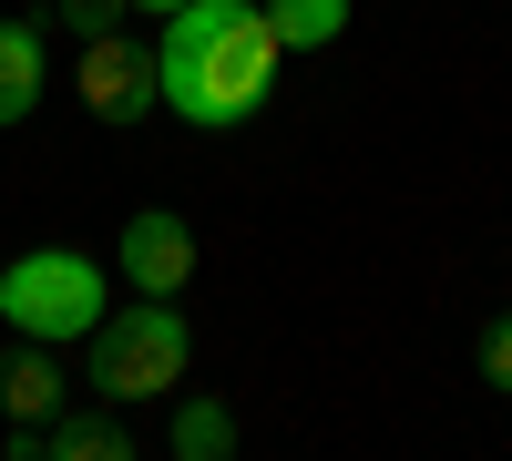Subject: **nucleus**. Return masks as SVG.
Instances as JSON below:
<instances>
[{"label": "nucleus", "mask_w": 512, "mask_h": 461, "mask_svg": "<svg viewBox=\"0 0 512 461\" xmlns=\"http://www.w3.org/2000/svg\"><path fill=\"white\" fill-rule=\"evenodd\" d=\"M41 82H52V62H41V21L0 11V134H11V123H31Z\"/></svg>", "instance_id": "6e6552de"}, {"label": "nucleus", "mask_w": 512, "mask_h": 461, "mask_svg": "<svg viewBox=\"0 0 512 461\" xmlns=\"http://www.w3.org/2000/svg\"><path fill=\"white\" fill-rule=\"evenodd\" d=\"M0 410H11V431H41L52 410H72V380H62L52 339H21L11 359H0Z\"/></svg>", "instance_id": "0eeeda50"}, {"label": "nucleus", "mask_w": 512, "mask_h": 461, "mask_svg": "<svg viewBox=\"0 0 512 461\" xmlns=\"http://www.w3.org/2000/svg\"><path fill=\"white\" fill-rule=\"evenodd\" d=\"M103 308H113V287H103V267L82 257V246H31V257L0 267V318H11L21 339H52V349L93 339Z\"/></svg>", "instance_id": "7ed1b4c3"}, {"label": "nucleus", "mask_w": 512, "mask_h": 461, "mask_svg": "<svg viewBox=\"0 0 512 461\" xmlns=\"http://www.w3.org/2000/svg\"><path fill=\"white\" fill-rule=\"evenodd\" d=\"M11 461H134V431L113 410H52L41 431H11Z\"/></svg>", "instance_id": "423d86ee"}, {"label": "nucleus", "mask_w": 512, "mask_h": 461, "mask_svg": "<svg viewBox=\"0 0 512 461\" xmlns=\"http://www.w3.org/2000/svg\"><path fill=\"white\" fill-rule=\"evenodd\" d=\"M472 369H482L492 390H512V308H502V318L482 328V339H472Z\"/></svg>", "instance_id": "9b49d317"}, {"label": "nucleus", "mask_w": 512, "mask_h": 461, "mask_svg": "<svg viewBox=\"0 0 512 461\" xmlns=\"http://www.w3.org/2000/svg\"><path fill=\"white\" fill-rule=\"evenodd\" d=\"M164 103V72H154V41H123V31H93L82 41V113L134 134V123Z\"/></svg>", "instance_id": "20e7f679"}, {"label": "nucleus", "mask_w": 512, "mask_h": 461, "mask_svg": "<svg viewBox=\"0 0 512 461\" xmlns=\"http://www.w3.org/2000/svg\"><path fill=\"white\" fill-rule=\"evenodd\" d=\"M164 451H175V461H226V451H236L226 400H175V421H164Z\"/></svg>", "instance_id": "1a4fd4ad"}, {"label": "nucleus", "mask_w": 512, "mask_h": 461, "mask_svg": "<svg viewBox=\"0 0 512 461\" xmlns=\"http://www.w3.org/2000/svg\"><path fill=\"white\" fill-rule=\"evenodd\" d=\"M267 21L287 52H328L338 31H349V0H267Z\"/></svg>", "instance_id": "9d476101"}, {"label": "nucleus", "mask_w": 512, "mask_h": 461, "mask_svg": "<svg viewBox=\"0 0 512 461\" xmlns=\"http://www.w3.org/2000/svg\"><path fill=\"white\" fill-rule=\"evenodd\" d=\"M185 277H195V226L144 205V216L123 226V287H134V298H185Z\"/></svg>", "instance_id": "39448f33"}, {"label": "nucleus", "mask_w": 512, "mask_h": 461, "mask_svg": "<svg viewBox=\"0 0 512 461\" xmlns=\"http://www.w3.org/2000/svg\"><path fill=\"white\" fill-rule=\"evenodd\" d=\"M277 62H287V41L267 21V0H185V11H164V41H154L164 113L205 123V134H226L267 103Z\"/></svg>", "instance_id": "f257e3e1"}, {"label": "nucleus", "mask_w": 512, "mask_h": 461, "mask_svg": "<svg viewBox=\"0 0 512 461\" xmlns=\"http://www.w3.org/2000/svg\"><path fill=\"white\" fill-rule=\"evenodd\" d=\"M185 359H195V328H185V308H175V298L103 308V328H93V390H103L113 410L185 390Z\"/></svg>", "instance_id": "f03ea898"}, {"label": "nucleus", "mask_w": 512, "mask_h": 461, "mask_svg": "<svg viewBox=\"0 0 512 461\" xmlns=\"http://www.w3.org/2000/svg\"><path fill=\"white\" fill-rule=\"evenodd\" d=\"M52 11H62V21L82 31V41H93V31H113L123 11H134V0H52Z\"/></svg>", "instance_id": "f8f14e48"}]
</instances>
